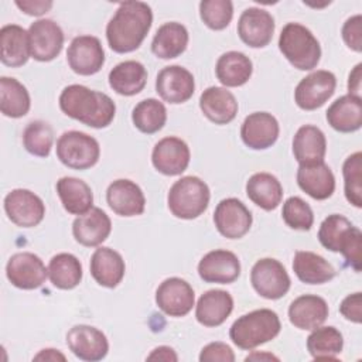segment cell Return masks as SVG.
<instances>
[{"instance_id":"cell-1","label":"cell","mask_w":362,"mask_h":362,"mask_svg":"<svg viewBox=\"0 0 362 362\" xmlns=\"http://www.w3.org/2000/svg\"><path fill=\"white\" fill-rule=\"evenodd\" d=\"M153 24L151 7L144 1L120 3L106 25V40L117 54L137 49Z\"/></svg>"},{"instance_id":"cell-2","label":"cell","mask_w":362,"mask_h":362,"mask_svg":"<svg viewBox=\"0 0 362 362\" xmlns=\"http://www.w3.org/2000/svg\"><path fill=\"white\" fill-rule=\"evenodd\" d=\"M59 107L68 117L93 129L107 127L116 115V105L110 96L78 83L62 89Z\"/></svg>"},{"instance_id":"cell-3","label":"cell","mask_w":362,"mask_h":362,"mask_svg":"<svg viewBox=\"0 0 362 362\" xmlns=\"http://www.w3.org/2000/svg\"><path fill=\"white\" fill-rule=\"evenodd\" d=\"M318 240L325 249L339 252L355 272H361L362 232L349 219L339 214L328 215L320 225Z\"/></svg>"},{"instance_id":"cell-4","label":"cell","mask_w":362,"mask_h":362,"mask_svg":"<svg viewBox=\"0 0 362 362\" xmlns=\"http://www.w3.org/2000/svg\"><path fill=\"white\" fill-rule=\"evenodd\" d=\"M280 329L281 322L277 313L269 308H260L235 320L229 329V337L238 348L250 351L274 339Z\"/></svg>"},{"instance_id":"cell-5","label":"cell","mask_w":362,"mask_h":362,"mask_svg":"<svg viewBox=\"0 0 362 362\" xmlns=\"http://www.w3.org/2000/svg\"><path fill=\"white\" fill-rule=\"evenodd\" d=\"M283 57L300 71L314 69L321 59V47L314 34L300 23H287L279 37Z\"/></svg>"},{"instance_id":"cell-6","label":"cell","mask_w":362,"mask_h":362,"mask_svg":"<svg viewBox=\"0 0 362 362\" xmlns=\"http://www.w3.org/2000/svg\"><path fill=\"white\" fill-rule=\"evenodd\" d=\"M209 187L195 175L181 177L175 181L167 195L170 212L180 219H195L202 215L209 205Z\"/></svg>"},{"instance_id":"cell-7","label":"cell","mask_w":362,"mask_h":362,"mask_svg":"<svg viewBox=\"0 0 362 362\" xmlns=\"http://www.w3.org/2000/svg\"><path fill=\"white\" fill-rule=\"evenodd\" d=\"M57 157L69 168L88 170L99 161L100 147L95 137L83 132L69 130L57 140Z\"/></svg>"},{"instance_id":"cell-8","label":"cell","mask_w":362,"mask_h":362,"mask_svg":"<svg viewBox=\"0 0 362 362\" xmlns=\"http://www.w3.org/2000/svg\"><path fill=\"white\" fill-rule=\"evenodd\" d=\"M250 283L255 291L267 300H279L287 294L291 281L286 267L276 259L257 260L250 270Z\"/></svg>"},{"instance_id":"cell-9","label":"cell","mask_w":362,"mask_h":362,"mask_svg":"<svg viewBox=\"0 0 362 362\" xmlns=\"http://www.w3.org/2000/svg\"><path fill=\"white\" fill-rule=\"evenodd\" d=\"M335 88V75L331 71L318 69L298 82L294 90V100L303 110H315L334 95Z\"/></svg>"},{"instance_id":"cell-10","label":"cell","mask_w":362,"mask_h":362,"mask_svg":"<svg viewBox=\"0 0 362 362\" xmlns=\"http://www.w3.org/2000/svg\"><path fill=\"white\" fill-rule=\"evenodd\" d=\"M4 211L14 225L20 228H34L44 219L45 205L33 191L16 188L6 195Z\"/></svg>"},{"instance_id":"cell-11","label":"cell","mask_w":362,"mask_h":362,"mask_svg":"<svg viewBox=\"0 0 362 362\" xmlns=\"http://www.w3.org/2000/svg\"><path fill=\"white\" fill-rule=\"evenodd\" d=\"M8 281L21 290H34L42 286L48 277V269L41 257L31 252L14 253L6 266Z\"/></svg>"},{"instance_id":"cell-12","label":"cell","mask_w":362,"mask_h":362,"mask_svg":"<svg viewBox=\"0 0 362 362\" xmlns=\"http://www.w3.org/2000/svg\"><path fill=\"white\" fill-rule=\"evenodd\" d=\"M66 61L78 75L89 76L98 74L105 64V51L99 38L93 35L75 37L68 47Z\"/></svg>"},{"instance_id":"cell-13","label":"cell","mask_w":362,"mask_h":362,"mask_svg":"<svg viewBox=\"0 0 362 362\" xmlns=\"http://www.w3.org/2000/svg\"><path fill=\"white\" fill-rule=\"evenodd\" d=\"M156 304L170 317H184L195 305V293L188 281L168 277L156 290Z\"/></svg>"},{"instance_id":"cell-14","label":"cell","mask_w":362,"mask_h":362,"mask_svg":"<svg viewBox=\"0 0 362 362\" xmlns=\"http://www.w3.org/2000/svg\"><path fill=\"white\" fill-rule=\"evenodd\" d=\"M31 57L40 62L52 61L64 47L62 28L49 18H40L28 28Z\"/></svg>"},{"instance_id":"cell-15","label":"cell","mask_w":362,"mask_h":362,"mask_svg":"<svg viewBox=\"0 0 362 362\" xmlns=\"http://www.w3.org/2000/svg\"><path fill=\"white\" fill-rule=\"evenodd\" d=\"M253 218L246 205L238 198L222 199L214 212L216 230L228 239L243 238L252 226Z\"/></svg>"},{"instance_id":"cell-16","label":"cell","mask_w":362,"mask_h":362,"mask_svg":"<svg viewBox=\"0 0 362 362\" xmlns=\"http://www.w3.org/2000/svg\"><path fill=\"white\" fill-rule=\"evenodd\" d=\"M156 92L171 105H180L192 98L195 92L194 75L181 65L163 68L156 78Z\"/></svg>"},{"instance_id":"cell-17","label":"cell","mask_w":362,"mask_h":362,"mask_svg":"<svg viewBox=\"0 0 362 362\" xmlns=\"http://www.w3.org/2000/svg\"><path fill=\"white\" fill-rule=\"evenodd\" d=\"M191 158L188 144L175 136H168L158 140L151 153V163L154 168L164 175L182 174Z\"/></svg>"},{"instance_id":"cell-18","label":"cell","mask_w":362,"mask_h":362,"mask_svg":"<svg viewBox=\"0 0 362 362\" xmlns=\"http://www.w3.org/2000/svg\"><path fill=\"white\" fill-rule=\"evenodd\" d=\"M66 345L69 351L79 359L96 362L103 359L109 352L106 335L92 325H74L66 334Z\"/></svg>"},{"instance_id":"cell-19","label":"cell","mask_w":362,"mask_h":362,"mask_svg":"<svg viewBox=\"0 0 362 362\" xmlns=\"http://www.w3.org/2000/svg\"><path fill=\"white\" fill-rule=\"evenodd\" d=\"M274 33L273 16L259 7L246 8L238 21V34L242 42L252 48L269 45Z\"/></svg>"},{"instance_id":"cell-20","label":"cell","mask_w":362,"mask_h":362,"mask_svg":"<svg viewBox=\"0 0 362 362\" xmlns=\"http://www.w3.org/2000/svg\"><path fill=\"white\" fill-rule=\"evenodd\" d=\"M198 274L205 283H233L240 276L239 257L230 250H211L199 260Z\"/></svg>"},{"instance_id":"cell-21","label":"cell","mask_w":362,"mask_h":362,"mask_svg":"<svg viewBox=\"0 0 362 362\" xmlns=\"http://www.w3.org/2000/svg\"><path fill=\"white\" fill-rule=\"evenodd\" d=\"M280 133L277 119L267 112H255L245 117L240 127L242 141L252 150H266L272 147Z\"/></svg>"},{"instance_id":"cell-22","label":"cell","mask_w":362,"mask_h":362,"mask_svg":"<svg viewBox=\"0 0 362 362\" xmlns=\"http://www.w3.org/2000/svg\"><path fill=\"white\" fill-rule=\"evenodd\" d=\"M106 201L110 209L119 216H137L146 208V198L141 188L127 178L116 180L107 187Z\"/></svg>"},{"instance_id":"cell-23","label":"cell","mask_w":362,"mask_h":362,"mask_svg":"<svg viewBox=\"0 0 362 362\" xmlns=\"http://www.w3.org/2000/svg\"><path fill=\"white\" fill-rule=\"evenodd\" d=\"M112 232L110 218L100 208H90L78 215L72 223V235L78 243L88 247L102 245Z\"/></svg>"},{"instance_id":"cell-24","label":"cell","mask_w":362,"mask_h":362,"mask_svg":"<svg viewBox=\"0 0 362 362\" xmlns=\"http://www.w3.org/2000/svg\"><path fill=\"white\" fill-rule=\"evenodd\" d=\"M238 102L230 90L222 86H209L199 96V109L215 124L230 123L238 113Z\"/></svg>"},{"instance_id":"cell-25","label":"cell","mask_w":362,"mask_h":362,"mask_svg":"<svg viewBox=\"0 0 362 362\" xmlns=\"http://www.w3.org/2000/svg\"><path fill=\"white\" fill-rule=\"evenodd\" d=\"M89 269L93 280L99 286L115 288L124 277L126 264L119 252L100 246L92 253Z\"/></svg>"},{"instance_id":"cell-26","label":"cell","mask_w":362,"mask_h":362,"mask_svg":"<svg viewBox=\"0 0 362 362\" xmlns=\"http://www.w3.org/2000/svg\"><path fill=\"white\" fill-rule=\"evenodd\" d=\"M328 313V304L322 297L304 294L291 301L288 307V320L298 329L313 331L325 322Z\"/></svg>"},{"instance_id":"cell-27","label":"cell","mask_w":362,"mask_h":362,"mask_svg":"<svg viewBox=\"0 0 362 362\" xmlns=\"http://www.w3.org/2000/svg\"><path fill=\"white\" fill-rule=\"evenodd\" d=\"M297 184L307 195L317 201L329 198L335 191V177L324 161L300 164L297 170Z\"/></svg>"},{"instance_id":"cell-28","label":"cell","mask_w":362,"mask_h":362,"mask_svg":"<svg viewBox=\"0 0 362 362\" xmlns=\"http://www.w3.org/2000/svg\"><path fill=\"white\" fill-rule=\"evenodd\" d=\"M233 310V298L225 290H208L197 303L195 318L204 327H218Z\"/></svg>"},{"instance_id":"cell-29","label":"cell","mask_w":362,"mask_h":362,"mask_svg":"<svg viewBox=\"0 0 362 362\" xmlns=\"http://www.w3.org/2000/svg\"><path fill=\"white\" fill-rule=\"evenodd\" d=\"M0 59L6 66H23L31 57L28 31L21 25L7 24L0 30Z\"/></svg>"},{"instance_id":"cell-30","label":"cell","mask_w":362,"mask_h":362,"mask_svg":"<svg viewBox=\"0 0 362 362\" xmlns=\"http://www.w3.org/2000/svg\"><path fill=\"white\" fill-rule=\"evenodd\" d=\"M328 124L339 133H352L362 126V99L344 95L334 100L325 113Z\"/></svg>"},{"instance_id":"cell-31","label":"cell","mask_w":362,"mask_h":362,"mask_svg":"<svg viewBox=\"0 0 362 362\" xmlns=\"http://www.w3.org/2000/svg\"><path fill=\"white\" fill-rule=\"evenodd\" d=\"M327 139L322 130L313 124L301 126L293 139V154L298 164H314L324 161Z\"/></svg>"},{"instance_id":"cell-32","label":"cell","mask_w":362,"mask_h":362,"mask_svg":"<svg viewBox=\"0 0 362 362\" xmlns=\"http://www.w3.org/2000/svg\"><path fill=\"white\" fill-rule=\"evenodd\" d=\"M188 30L177 21H170L158 27L151 41V52L161 59L180 57L188 45Z\"/></svg>"},{"instance_id":"cell-33","label":"cell","mask_w":362,"mask_h":362,"mask_svg":"<svg viewBox=\"0 0 362 362\" xmlns=\"http://www.w3.org/2000/svg\"><path fill=\"white\" fill-rule=\"evenodd\" d=\"M147 83V69L139 61L129 59L117 64L109 72L110 88L122 96L140 93Z\"/></svg>"},{"instance_id":"cell-34","label":"cell","mask_w":362,"mask_h":362,"mask_svg":"<svg viewBox=\"0 0 362 362\" xmlns=\"http://www.w3.org/2000/svg\"><path fill=\"white\" fill-rule=\"evenodd\" d=\"M57 194L64 209L71 215H82L93 208L90 187L81 178L62 177L57 181Z\"/></svg>"},{"instance_id":"cell-35","label":"cell","mask_w":362,"mask_h":362,"mask_svg":"<svg viewBox=\"0 0 362 362\" xmlns=\"http://www.w3.org/2000/svg\"><path fill=\"white\" fill-rule=\"evenodd\" d=\"M293 270L298 280L305 284H324L332 280L337 273L328 260L308 250L294 253Z\"/></svg>"},{"instance_id":"cell-36","label":"cell","mask_w":362,"mask_h":362,"mask_svg":"<svg viewBox=\"0 0 362 362\" xmlns=\"http://www.w3.org/2000/svg\"><path fill=\"white\" fill-rule=\"evenodd\" d=\"M253 72V64L247 55L239 51H228L222 54L215 66L218 81L228 88L245 85Z\"/></svg>"},{"instance_id":"cell-37","label":"cell","mask_w":362,"mask_h":362,"mask_svg":"<svg viewBox=\"0 0 362 362\" xmlns=\"http://www.w3.org/2000/svg\"><path fill=\"white\" fill-rule=\"evenodd\" d=\"M247 198L264 211L276 209L283 198L280 181L270 173H256L246 182Z\"/></svg>"},{"instance_id":"cell-38","label":"cell","mask_w":362,"mask_h":362,"mask_svg":"<svg viewBox=\"0 0 362 362\" xmlns=\"http://www.w3.org/2000/svg\"><path fill=\"white\" fill-rule=\"evenodd\" d=\"M31 99L27 88L16 78H0V110L11 119L23 117L28 113Z\"/></svg>"},{"instance_id":"cell-39","label":"cell","mask_w":362,"mask_h":362,"mask_svg":"<svg viewBox=\"0 0 362 362\" xmlns=\"http://www.w3.org/2000/svg\"><path fill=\"white\" fill-rule=\"evenodd\" d=\"M48 277L54 287L72 290L82 280V264L72 253H58L48 263Z\"/></svg>"},{"instance_id":"cell-40","label":"cell","mask_w":362,"mask_h":362,"mask_svg":"<svg viewBox=\"0 0 362 362\" xmlns=\"http://www.w3.org/2000/svg\"><path fill=\"white\" fill-rule=\"evenodd\" d=\"M344 337L332 325L317 327L307 338V349L314 359H337L342 352Z\"/></svg>"},{"instance_id":"cell-41","label":"cell","mask_w":362,"mask_h":362,"mask_svg":"<svg viewBox=\"0 0 362 362\" xmlns=\"http://www.w3.org/2000/svg\"><path fill=\"white\" fill-rule=\"evenodd\" d=\"M132 122L137 130L153 134L161 130L167 122V109L163 102L154 98L139 102L132 112Z\"/></svg>"},{"instance_id":"cell-42","label":"cell","mask_w":362,"mask_h":362,"mask_svg":"<svg viewBox=\"0 0 362 362\" xmlns=\"http://www.w3.org/2000/svg\"><path fill=\"white\" fill-rule=\"evenodd\" d=\"M54 143L52 127L44 120L30 122L23 132L24 148L37 157H48Z\"/></svg>"},{"instance_id":"cell-43","label":"cell","mask_w":362,"mask_h":362,"mask_svg":"<svg viewBox=\"0 0 362 362\" xmlns=\"http://www.w3.org/2000/svg\"><path fill=\"white\" fill-rule=\"evenodd\" d=\"M344 191L346 201L362 208V153L356 151L346 157L342 165Z\"/></svg>"},{"instance_id":"cell-44","label":"cell","mask_w":362,"mask_h":362,"mask_svg":"<svg viewBox=\"0 0 362 362\" xmlns=\"http://www.w3.org/2000/svg\"><path fill=\"white\" fill-rule=\"evenodd\" d=\"M199 16L208 28L219 31L232 21L233 4L229 0H204L199 3Z\"/></svg>"},{"instance_id":"cell-45","label":"cell","mask_w":362,"mask_h":362,"mask_svg":"<svg viewBox=\"0 0 362 362\" xmlns=\"http://www.w3.org/2000/svg\"><path fill=\"white\" fill-rule=\"evenodd\" d=\"M281 216L288 228L297 230H310L314 223L311 206L300 197H290L284 201Z\"/></svg>"},{"instance_id":"cell-46","label":"cell","mask_w":362,"mask_h":362,"mask_svg":"<svg viewBox=\"0 0 362 362\" xmlns=\"http://www.w3.org/2000/svg\"><path fill=\"white\" fill-rule=\"evenodd\" d=\"M342 40L346 47L355 52L362 51V16L349 17L342 25Z\"/></svg>"},{"instance_id":"cell-47","label":"cell","mask_w":362,"mask_h":362,"mask_svg":"<svg viewBox=\"0 0 362 362\" xmlns=\"http://www.w3.org/2000/svg\"><path fill=\"white\" fill-rule=\"evenodd\" d=\"M199 361L201 362H216V361L233 362L235 354L232 348L225 342H211L201 349Z\"/></svg>"},{"instance_id":"cell-48","label":"cell","mask_w":362,"mask_h":362,"mask_svg":"<svg viewBox=\"0 0 362 362\" xmlns=\"http://www.w3.org/2000/svg\"><path fill=\"white\" fill-rule=\"evenodd\" d=\"M339 313L345 320L361 324L362 321V294L359 291L348 294L339 304Z\"/></svg>"},{"instance_id":"cell-49","label":"cell","mask_w":362,"mask_h":362,"mask_svg":"<svg viewBox=\"0 0 362 362\" xmlns=\"http://www.w3.org/2000/svg\"><path fill=\"white\" fill-rule=\"evenodd\" d=\"M16 6L25 14L40 17L48 13L52 7V1L49 0H17Z\"/></svg>"},{"instance_id":"cell-50","label":"cell","mask_w":362,"mask_h":362,"mask_svg":"<svg viewBox=\"0 0 362 362\" xmlns=\"http://www.w3.org/2000/svg\"><path fill=\"white\" fill-rule=\"evenodd\" d=\"M361 82H362V64H356L349 72L348 78V95L361 98Z\"/></svg>"},{"instance_id":"cell-51","label":"cell","mask_w":362,"mask_h":362,"mask_svg":"<svg viewBox=\"0 0 362 362\" xmlns=\"http://www.w3.org/2000/svg\"><path fill=\"white\" fill-rule=\"evenodd\" d=\"M147 361H165V362H177L178 356L175 354V351L171 346L167 345H161L154 348L148 355H147Z\"/></svg>"},{"instance_id":"cell-52","label":"cell","mask_w":362,"mask_h":362,"mask_svg":"<svg viewBox=\"0 0 362 362\" xmlns=\"http://www.w3.org/2000/svg\"><path fill=\"white\" fill-rule=\"evenodd\" d=\"M65 355L61 354L58 349H54V348H47V349H41L35 356H34V361H51V362H55V361H65Z\"/></svg>"},{"instance_id":"cell-53","label":"cell","mask_w":362,"mask_h":362,"mask_svg":"<svg viewBox=\"0 0 362 362\" xmlns=\"http://www.w3.org/2000/svg\"><path fill=\"white\" fill-rule=\"evenodd\" d=\"M245 361H280V359H279V356H276V355H273V354L255 351L253 354L247 355V356L245 358Z\"/></svg>"}]
</instances>
